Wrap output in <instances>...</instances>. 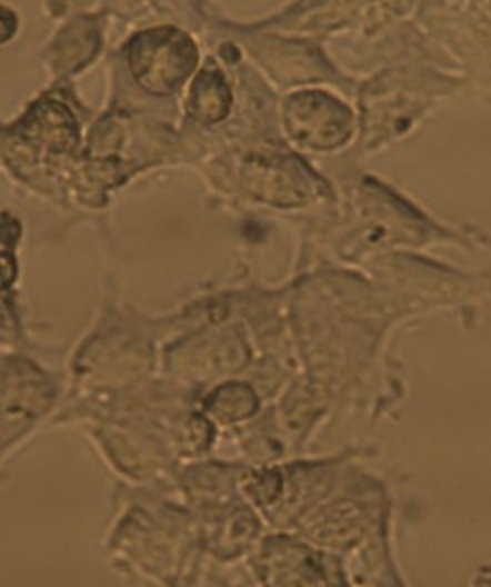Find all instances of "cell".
<instances>
[{
	"mask_svg": "<svg viewBox=\"0 0 491 587\" xmlns=\"http://www.w3.org/2000/svg\"><path fill=\"white\" fill-rule=\"evenodd\" d=\"M197 63V49L176 29H154L139 37L131 49V68L142 87L169 94L183 83Z\"/></svg>",
	"mask_w": 491,
	"mask_h": 587,
	"instance_id": "cell-1",
	"label": "cell"
},
{
	"mask_svg": "<svg viewBox=\"0 0 491 587\" xmlns=\"http://www.w3.org/2000/svg\"><path fill=\"white\" fill-rule=\"evenodd\" d=\"M202 83L206 84L210 97L194 89V92H197L194 94V110H197L198 116L204 113L202 118L208 119V121H216V119L223 118L227 106H229V94H227L226 84L221 83L219 79H208V73L202 76Z\"/></svg>",
	"mask_w": 491,
	"mask_h": 587,
	"instance_id": "cell-2",
	"label": "cell"
},
{
	"mask_svg": "<svg viewBox=\"0 0 491 587\" xmlns=\"http://www.w3.org/2000/svg\"><path fill=\"white\" fill-rule=\"evenodd\" d=\"M18 29L16 16L8 8L0 7V44L10 41Z\"/></svg>",
	"mask_w": 491,
	"mask_h": 587,
	"instance_id": "cell-3",
	"label": "cell"
}]
</instances>
